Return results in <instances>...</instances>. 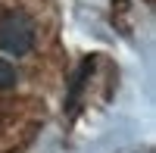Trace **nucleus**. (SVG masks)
I'll use <instances>...</instances> for the list:
<instances>
[{"mask_svg":"<svg viewBox=\"0 0 156 153\" xmlns=\"http://www.w3.org/2000/svg\"><path fill=\"white\" fill-rule=\"evenodd\" d=\"M12 84H16V69L0 59V87H12Z\"/></svg>","mask_w":156,"mask_h":153,"instance_id":"nucleus-2","label":"nucleus"},{"mask_svg":"<svg viewBox=\"0 0 156 153\" xmlns=\"http://www.w3.org/2000/svg\"><path fill=\"white\" fill-rule=\"evenodd\" d=\"M0 47L12 56H22L34 47V25L25 12H6L0 19Z\"/></svg>","mask_w":156,"mask_h":153,"instance_id":"nucleus-1","label":"nucleus"}]
</instances>
